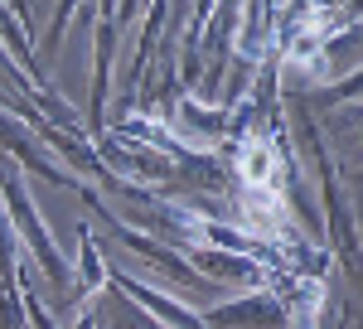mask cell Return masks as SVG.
Wrapping results in <instances>:
<instances>
[{"label":"cell","mask_w":363,"mask_h":329,"mask_svg":"<svg viewBox=\"0 0 363 329\" xmlns=\"http://www.w3.org/2000/svg\"><path fill=\"white\" fill-rule=\"evenodd\" d=\"M208 320H213V325H252V320H257V325H277L281 310H277V305H267V301H238V305L213 310Z\"/></svg>","instance_id":"1"},{"label":"cell","mask_w":363,"mask_h":329,"mask_svg":"<svg viewBox=\"0 0 363 329\" xmlns=\"http://www.w3.org/2000/svg\"><path fill=\"white\" fill-rule=\"evenodd\" d=\"M15 5H20V0H15ZM20 10H25V5H20Z\"/></svg>","instance_id":"2"}]
</instances>
